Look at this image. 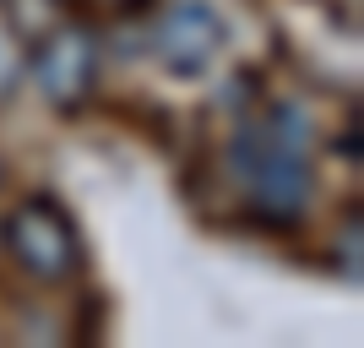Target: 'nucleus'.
Wrapping results in <instances>:
<instances>
[{"mask_svg": "<svg viewBox=\"0 0 364 348\" xmlns=\"http://www.w3.org/2000/svg\"><path fill=\"white\" fill-rule=\"evenodd\" d=\"M6 245H11V256L22 267H33L38 278H60L76 267V234L65 223L60 207H49V201H28L22 212H11V223H6Z\"/></svg>", "mask_w": 364, "mask_h": 348, "instance_id": "obj_1", "label": "nucleus"}, {"mask_svg": "<svg viewBox=\"0 0 364 348\" xmlns=\"http://www.w3.org/2000/svg\"><path fill=\"white\" fill-rule=\"evenodd\" d=\"M158 49L174 71H201V65L218 55V22L201 6H180V11L164 16L158 28Z\"/></svg>", "mask_w": 364, "mask_h": 348, "instance_id": "obj_2", "label": "nucleus"}, {"mask_svg": "<svg viewBox=\"0 0 364 348\" xmlns=\"http://www.w3.org/2000/svg\"><path fill=\"white\" fill-rule=\"evenodd\" d=\"M87 44L76 38V33H60L55 44H49L44 55V76H49V93H76V88H87Z\"/></svg>", "mask_w": 364, "mask_h": 348, "instance_id": "obj_3", "label": "nucleus"}]
</instances>
